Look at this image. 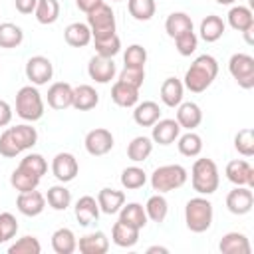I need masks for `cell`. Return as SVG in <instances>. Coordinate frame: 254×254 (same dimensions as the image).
<instances>
[{
  "label": "cell",
  "instance_id": "5",
  "mask_svg": "<svg viewBox=\"0 0 254 254\" xmlns=\"http://www.w3.org/2000/svg\"><path fill=\"white\" fill-rule=\"evenodd\" d=\"M187 179H189V173L183 165H163L153 171L151 187H153V190L165 194V192L181 189L187 183Z\"/></svg>",
  "mask_w": 254,
  "mask_h": 254
},
{
  "label": "cell",
  "instance_id": "7",
  "mask_svg": "<svg viewBox=\"0 0 254 254\" xmlns=\"http://www.w3.org/2000/svg\"><path fill=\"white\" fill-rule=\"evenodd\" d=\"M87 26L91 30V40L115 34V12L111 10L109 4H99L87 14Z\"/></svg>",
  "mask_w": 254,
  "mask_h": 254
},
{
  "label": "cell",
  "instance_id": "4",
  "mask_svg": "<svg viewBox=\"0 0 254 254\" xmlns=\"http://www.w3.org/2000/svg\"><path fill=\"white\" fill-rule=\"evenodd\" d=\"M16 115L24 121H38L44 115V99L36 85H24L16 93Z\"/></svg>",
  "mask_w": 254,
  "mask_h": 254
},
{
  "label": "cell",
  "instance_id": "28",
  "mask_svg": "<svg viewBox=\"0 0 254 254\" xmlns=\"http://www.w3.org/2000/svg\"><path fill=\"white\" fill-rule=\"evenodd\" d=\"M119 220L121 222H125V224H129V226H133V228H145V224H147V212H145V206L143 204H139V202H127V204H123L121 206V210H119Z\"/></svg>",
  "mask_w": 254,
  "mask_h": 254
},
{
  "label": "cell",
  "instance_id": "38",
  "mask_svg": "<svg viewBox=\"0 0 254 254\" xmlns=\"http://www.w3.org/2000/svg\"><path fill=\"white\" fill-rule=\"evenodd\" d=\"M145 212H147V218H151L153 222H157V224L165 222L167 212H169V202H167V198H165L161 192L149 196V200H147V204H145Z\"/></svg>",
  "mask_w": 254,
  "mask_h": 254
},
{
  "label": "cell",
  "instance_id": "58",
  "mask_svg": "<svg viewBox=\"0 0 254 254\" xmlns=\"http://www.w3.org/2000/svg\"><path fill=\"white\" fill-rule=\"evenodd\" d=\"M111 2H123V0H111Z\"/></svg>",
  "mask_w": 254,
  "mask_h": 254
},
{
  "label": "cell",
  "instance_id": "42",
  "mask_svg": "<svg viewBox=\"0 0 254 254\" xmlns=\"http://www.w3.org/2000/svg\"><path fill=\"white\" fill-rule=\"evenodd\" d=\"M93 46H95V54L101 58H115L121 52V40L117 34L93 38Z\"/></svg>",
  "mask_w": 254,
  "mask_h": 254
},
{
  "label": "cell",
  "instance_id": "18",
  "mask_svg": "<svg viewBox=\"0 0 254 254\" xmlns=\"http://www.w3.org/2000/svg\"><path fill=\"white\" fill-rule=\"evenodd\" d=\"M202 121V111L194 101H181L177 105V123L181 129L194 131Z\"/></svg>",
  "mask_w": 254,
  "mask_h": 254
},
{
  "label": "cell",
  "instance_id": "9",
  "mask_svg": "<svg viewBox=\"0 0 254 254\" xmlns=\"http://www.w3.org/2000/svg\"><path fill=\"white\" fill-rule=\"evenodd\" d=\"M26 77L30 79L32 85H46L52 75H54V65L52 62L46 58V56H32L28 62H26Z\"/></svg>",
  "mask_w": 254,
  "mask_h": 254
},
{
  "label": "cell",
  "instance_id": "24",
  "mask_svg": "<svg viewBox=\"0 0 254 254\" xmlns=\"http://www.w3.org/2000/svg\"><path fill=\"white\" fill-rule=\"evenodd\" d=\"M99 103V93L95 91V87L81 83L77 87H73V101L71 107L77 111H89Z\"/></svg>",
  "mask_w": 254,
  "mask_h": 254
},
{
  "label": "cell",
  "instance_id": "30",
  "mask_svg": "<svg viewBox=\"0 0 254 254\" xmlns=\"http://www.w3.org/2000/svg\"><path fill=\"white\" fill-rule=\"evenodd\" d=\"M226 18H228V26L236 32H246L254 28V14L248 6H232Z\"/></svg>",
  "mask_w": 254,
  "mask_h": 254
},
{
  "label": "cell",
  "instance_id": "3",
  "mask_svg": "<svg viewBox=\"0 0 254 254\" xmlns=\"http://www.w3.org/2000/svg\"><path fill=\"white\" fill-rule=\"evenodd\" d=\"M212 218H214V210L208 198L194 196L185 204V222L190 232H196V234L206 232L212 226Z\"/></svg>",
  "mask_w": 254,
  "mask_h": 254
},
{
  "label": "cell",
  "instance_id": "54",
  "mask_svg": "<svg viewBox=\"0 0 254 254\" xmlns=\"http://www.w3.org/2000/svg\"><path fill=\"white\" fill-rule=\"evenodd\" d=\"M99 4H103V0H75V6L81 10V12H85V14H89L93 8H97Z\"/></svg>",
  "mask_w": 254,
  "mask_h": 254
},
{
  "label": "cell",
  "instance_id": "48",
  "mask_svg": "<svg viewBox=\"0 0 254 254\" xmlns=\"http://www.w3.org/2000/svg\"><path fill=\"white\" fill-rule=\"evenodd\" d=\"M175 48H177V52L181 54V56H190V54H194L196 52V48H198V38H196V34L190 30V32H185V34H181V36H177L175 38Z\"/></svg>",
  "mask_w": 254,
  "mask_h": 254
},
{
  "label": "cell",
  "instance_id": "27",
  "mask_svg": "<svg viewBox=\"0 0 254 254\" xmlns=\"http://www.w3.org/2000/svg\"><path fill=\"white\" fill-rule=\"evenodd\" d=\"M64 40L71 46V48H85L91 42V30L87 24L83 22H71L65 30H64Z\"/></svg>",
  "mask_w": 254,
  "mask_h": 254
},
{
  "label": "cell",
  "instance_id": "41",
  "mask_svg": "<svg viewBox=\"0 0 254 254\" xmlns=\"http://www.w3.org/2000/svg\"><path fill=\"white\" fill-rule=\"evenodd\" d=\"M22 42H24V32L20 26L12 22L0 24V48L12 50V48H18Z\"/></svg>",
  "mask_w": 254,
  "mask_h": 254
},
{
  "label": "cell",
  "instance_id": "21",
  "mask_svg": "<svg viewBox=\"0 0 254 254\" xmlns=\"http://www.w3.org/2000/svg\"><path fill=\"white\" fill-rule=\"evenodd\" d=\"M97 204H99V210L105 212V214H117L121 210V206L125 204V192L123 190H117V189H101L97 192Z\"/></svg>",
  "mask_w": 254,
  "mask_h": 254
},
{
  "label": "cell",
  "instance_id": "16",
  "mask_svg": "<svg viewBox=\"0 0 254 254\" xmlns=\"http://www.w3.org/2000/svg\"><path fill=\"white\" fill-rule=\"evenodd\" d=\"M73 101V87L65 81H56L48 89V105L56 111H64L71 107Z\"/></svg>",
  "mask_w": 254,
  "mask_h": 254
},
{
  "label": "cell",
  "instance_id": "44",
  "mask_svg": "<svg viewBox=\"0 0 254 254\" xmlns=\"http://www.w3.org/2000/svg\"><path fill=\"white\" fill-rule=\"evenodd\" d=\"M234 149L242 157L254 155V129L252 127H244L234 135Z\"/></svg>",
  "mask_w": 254,
  "mask_h": 254
},
{
  "label": "cell",
  "instance_id": "50",
  "mask_svg": "<svg viewBox=\"0 0 254 254\" xmlns=\"http://www.w3.org/2000/svg\"><path fill=\"white\" fill-rule=\"evenodd\" d=\"M119 79L125 81L127 85H133L139 89L145 81V67H123L119 73Z\"/></svg>",
  "mask_w": 254,
  "mask_h": 254
},
{
  "label": "cell",
  "instance_id": "14",
  "mask_svg": "<svg viewBox=\"0 0 254 254\" xmlns=\"http://www.w3.org/2000/svg\"><path fill=\"white\" fill-rule=\"evenodd\" d=\"M179 135H181V125L177 123V119H159L157 123L151 125V141L163 147L175 143Z\"/></svg>",
  "mask_w": 254,
  "mask_h": 254
},
{
  "label": "cell",
  "instance_id": "2",
  "mask_svg": "<svg viewBox=\"0 0 254 254\" xmlns=\"http://www.w3.org/2000/svg\"><path fill=\"white\" fill-rule=\"evenodd\" d=\"M190 185L198 194L208 196V194L216 192V189L220 185V175H218L216 163L208 157L196 159L190 169Z\"/></svg>",
  "mask_w": 254,
  "mask_h": 254
},
{
  "label": "cell",
  "instance_id": "52",
  "mask_svg": "<svg viewBox=\"0 0 254 254\" xmlns=\"http://www.w3.org/2000/svg\"><path fill=\"white\" fill-rule=\"evenodd\" d=\"M36 4H38V0H14V6H16V10L20 12V14H34V10H36Z\"/></svg>",
  "mask_w": 254,
  "mask_h": 254
},
{
  "label": "cell",
  "instance_id": "32",
  "mask_svg": "<svg viewBox=\"0 0 254 254\" xmlns=\"http://www.w3.org/2000/svg\"><path fill=\"white\" fill-rule=\"evenodd\" d=\"M52 250L56 254H71L77 250V238L71 228H58L52 234Z\"/></svg>",
  "mask_w": 254,
  "mask_h": 254
},
{
  "label": "cell",
  "instance_id": "45",
  "mask_svg": "<svg viewBox=\"0 0 254 254\" xmlns=\"http://www.w3.org/2000/svg\"><path fill=\"white\" fill-rule=\"evenodd\" d=\"M42 252V244L36 236H22L18 238L14 244L8 246V254H40Z\"/></svg>",
  "mask_w": 254,
  "mask_h": 254
},
{
  "label": "cell",
  "instance_id": "56",
  "mask_svg": "<svg viewBox=\"0 0 254 254\" xmlns=\"http://www.w3.org/2000/svg\"><path fill=\"white\" fill-rule=\"evenodd\" d=\"M216 4H220V6H230V4H234L236 0H214Z\"/></svg>",
  "mask_w": 254,
  "mask_h": 254
},
{
  "label": "cell",
  "instance_id": "26",
  "mask_svg": "<svg viewBox=\"0 0 254 254\" xmlns=\"http://www.w3.org/2000/svg\"><path fill=\"white\" fill-rule=\"evenodd\" d=\"M161 119V107L155 101H143L133 107V121L141 127H151Z\"/></svg>",
  "mask_w": 254,
  "mask_h": 254
},
{
  "label": "cell",
  "instance_id": "31",
  "mask_svg": "<svg viewBox=\"0 0 254 254\" xmlns=\"http://www.w3.org/2000/svg\"><path fill=\"white\" fill-rule=\"evenodd\" d=\"M224 30H226V24H224V20H222L220 16H216V14H210V16H206V18H202L200 28H198L200 38H202L204 42H208V44L220 40L222 34H224Z\"/></svg>",
  "mask_w": 254,
  "mask_h": 254
},
{
  "label": "cell",
  "instance_id": "49",
  "mask_svg": "<svg viewBox=\"0 0 254 254\" xmlns=\"http://www.w3.org/2000/svg\"><path fill=\"white\" fill-rule=\"evenodd\" d=\"M18 232V220L12 212H0V234L4 238V242L12 240Z\"/></svg>",
  "mask_w": 254,
  "mask_h": 254
},
{
  "label": "cell",
  "instance_id": "40",
  "mask_svg": "<svg viewBox=\"0 0 254 254\" xmlns=\"http://www.w3.org/2000/svg\"><path fill=\"white\" fill-rule=\"evenodd\" d=\"M46 202L54 208V210H65L69 208L71 204V192L65 189V185H54L48 189V194H46Z\"/></svg>",
  "mask_w": 254,
  "mask_h": 254
},
{
  "label": "cell",
  "instance_id": "23",
  "mask_svg": "<svg viewBox=\"0 0 254 254\" xmlns=\"http://www.w3.org/2000/svg\"><path fill=\"white\" fill-rule=\"evenodd\" d=\"M77 248H79L81 254H105L109 250V238L101 230L89 232V234L79 238Z\"/></svg>",
  "mask_w": 254,
  "mask_h": 254
},
{
  "label": "cell",
  "instance_id": "17",
  "mask_svg": "<svg viewBox=\"0 0 254 254\" xmlns=\"http://www.w3.org/2000/svg\"><path fill=\"white\" fill-rule=\"evenodd\" d=\"M73 212H75V220L79 222V226H89V224L97 222V218H99L97 198H93L91 194L79 196L75 206H73Z\"/></svg>",
  "mask_w": 254,
  "mask_h": 254
},
{
  "label": "cell",
  "instance_id": "37",
  "mask_svg": "<svg viewBox=\"0 0 254 254\" xmlns=\"http://www.w3.org/2000/svg\"><path fill=\"white\" fill-rule=\"evenodd\" d=\"M177 147L183 157H198L202 151V137L194 131H187L185 135H179Z\"/></svg>",
  "mask_w": 254,
  "mask_h": 254
},
{
  "label": "cell",
  "instance_id": "19",
  "mask_svg": "<svg viewBox=\"0 0 254 254\" xmlns=\"http://www.w3.org/2000/svg\"><path fill=\"white\" fill-rule=\"evenodd\" d=\"M6 131H8L10 139L14 141V145L20 149V153L32 149V147L38 143V131H36V127H32L30 123H20V125L8 127Z\"/></svg>",
  "mask_w": 254,
  "mask_h": 254
},
{
  "label": "cell",
  "instance_id": "47",
  "mask_svg": "<svg viewBox=\"0 0 254 254\" xmlns=\"http://www.w3.org/2000/svg\"><path fill=\"white\" fill-rule=\"evenodd\" d=\"M18 167L26 169L28 173H32V175H36V177H40V179L48 173V163H46V159H44L40 153H28V155L20 161Z\"/></svg>",
  "mask_w": 254,
  "mask_h": 254
},
{
  "label": "cell",
  "instance_id": "1",
  "mask_svg": "<svg viewBox=\"0 0 254 254\" xmlns=\"http://www.w3.org/2000/svg\"><path fill=\"white\" fill-rule=\"evenodd\" d=\"M216 75H218V62H216V58H212L210 54H202L187 69L183 85L189 91H192V93H202L206 87L212 85Z\"/></svg>",
  "mask_w": 254,
  "mask_h": 254
},
{
  "label": "cell",
  "instance_id": "46",
  "mask_svg": "<svg viewBox=\"0 0 254 254\" xmlns=\"http://www.w3.org/2000/svg\"><path fill=\"white\" fill-rule=\"evenodd\" d=\"M123 64H125V67H145V64H147V50L141 44L127 46V50L123 54Z\"/></svg>",
  "mask_w": 254,
  "mask_h": 254
},
{
  "label": "cell",
  "instance_id": "12",
  "mask_svg": "<svg viewBox=\"0 0 254 254\" xmlns=\"http://www.w3.org/2000/svg\"><path fill=\"white\" fill-rule=\"evenodd\" d=\"M252 206H254V194H252V189L248 187H234L226 194V208L236 216L248 214Z\"/></svg>",
  "mask_w": 254,
  "mask_h": 254
},
{
  "label": "cell",
  "instance_id": "43",
  "mask_svg": "<svg viewBox=\"0 0 254 254\" xmlns=\"http://www.w3.org/2000/svg\"><path fill=\"white\" fill-rule=\"evenodd\" d=\"M127 10L129 14L139 20V22H147L155 16V0H127Z\"/></svg>",
  "mask_w": 254,
  "mask_h": 254
},
{
  "label": "cell",
  "instance_id": "53",
  "mask_svg": "<svg viewBox=\"0 0 254 254\" xmlns=\"http://www.w3.org/2000/svg\"><path fill=\"white\" fill-rule=\"evenodd\" d=\"M10 121H12V107L8 101L0 99V127L10 125Z\"/></svg>",
  "mask_w": 254,
  "mask_h": 254
},
{
  "label": "cell",
  "instance_id": "33",
  "mask_svg": "<svg viewBox=\"0 0 254 254\" xmlns=\"http://www.w3.org/2000/svg\"><path fill=\"white\" fill-rule=\"evenodd\" d=\"M192 30V18L187 12H171L165 20V32L175 40L177 36Z\"/></svg>",
  "mask_w": 254,
  "mask_h": 254
},
{
  "label": "cell",
  "instance_id": "29",
  "mask_svg": "<svg viewBox=\"0 0 254 254\" xmlns=\"http://www.w3.org/2000/svg\"><path fill=\"white\" fill-rule=\"evenodd\" d=\"M185 95V85L179 77H167L161 85V101L167 107H177L183 101Z\"/></svg>",
  "mask_w": 254,
  "mask_h": 254
},
{
  "label": "cell",
  "instance_id": "34",
  "mask_svg": "<svg viewBox=\"0 0 254 254\" xmlns=\"http://www.w3.org/2000/svg\"><path fill=\"white\" fill-rule=\"evenodd\" d=\"M151 153H153V141H151V137L139 135V137H133L131 143L127 145V157L133 163H143L145 159H149Z\"/></svg>",
  "mask_w": 254,
  "mask_h": 254
},
{
  "label": "cell",
  "instance_id": "11",
  "mask_svg": "<svg viewBox=\"0 0 254 254\" xmlns=\"http://www.w3.org/2000/svg\"><path fill=\"white\" fill-rule=\"evenodd\" d=\"M79 173V163L77 159L71 155V153H58L54 159H52V175L60 181V183H69L77 177Z\"/></svg>",
  "mask_w": 254,
  "mask_h": 254
},
{
  "label": "cell",
  "instance_id": "35",
  "mask_svg": "<svg viewBox=\"0 0 254 254\" xmlns=\"http://www.w3.org/2000/svg\"><path fill=\"white\" fill-rule=\"evenodd\" d=\"M40 181H42L40 177L28 173V171L22 169V167H16V169L12 171V175H10V185H12L18 192H28V190L38 189Z\"/></svg>",
  "mask_w": 254,
  "mask_h": 254
},
{
  "label": "cell",
  "instance_id": "39",
  "mask_svg": "<svg viewBox=\"0 0 254 254\" xmlns=\"http://www.w3.org/2000/svg\"><path fill=\"white\" fill-rule=\"evenodd\" d=\"M119 181H121V187H123V189H127V190H137V189L145 187V183H147V173H145L141 167L131 165V167H127V169L121 171Z\"/></svg>",
  "mask_w": 254,
  "mask_h": 254
},
{
  "label": "cell",
  "instance_id": "51",
  "mask_svg": "<svg viewBox=\"0 0 254 254\" xmlns=\"http://www.w3.org/2000/svg\"><path fill=\"white\" fill-rule=\"evenodd\" d=\"M0 155L6 157V159H14V157L20 155V149L14 145V141L10 139V135H8L6 129H4L2 135H0Z\"/></svg>",
  "mask_w": 254,
  "mask_h": 254
},
{
  "label": "cell",
  "instance_id": "13",
  "mask_svg": "<svg viewBox=\"0 0 254 254\" xmlns=\"http://www.w3.org/2000/svg\"><path fill=\"white\" fill-rule=\"evenodd\" d=\"M117 73L115 62L113 58H101V56H93L87 64V75L95 81V83H109Z\"/></svg>",
  "mask_w": 254,
  "mask_h": 254
},
{
  "label": "cell",
  "instance_id": "15",
  "mask_svg": "<svg viewBox=\"0 0 254 254\" xmlns=\"http://www.w3.org/2000/svg\"><path fill=\"white\" fill-rule=\"evenodd\" d=\"M16 208L24 216H38L46 208V196L38 189L28 190V192H20L16 198Z\"/></svg>",
  "mask_w": 254,
  "mask_h": 254
},
{
  "label": "cell",
  "instance_id": "6",
  "mask_svg": "<svg viewBox=\"0 0 254 254\" xmlns=\"http://www.w3.org/2000/svg\"><path fill=\"white\" fill-rule=\"evenodd\" d=\"M228 71L242 89L254 87V58L250 54H232L228 60Z\"/></svg>",
  "mask_w": 254,
  "mask_h": 254
},
{
  "label": "cell",
  "instance_id": "10",
  "mask_svg": "<svg viewBox=\"0 0 254 254\" xmlns=\"http://www.w3.org/2000/svg\"><path fill=\"white\" fill-rule=\"evenodd\" d=\"M226 179L234 187H248L254 189V167L246 159H234L224 169Z\"/></svg>",
  "mask_w": 254,
  "mask_h": 254
},
{
  "label": "cell",
  "instance_id": "55",
  "mask_svg": "<svg viewBox=\"0 0 254 254\" xmlns=\"http://www.w3.org/2000/svg\"><path fill=\"white\" fill-rule=\"evenodd\" d=\"M155 252H159V254H167L169 248H165V246H149V248H147V254H155Z\"/></svg>",
  "mask_w": 254,
  "mask_h": 254
},
{
  "label": "cell",
  "instance_id": "25",
  "mask_svg": "<svg viewBox=\"0 0 254 254\" xmlns=\"http://www.w3.org/2000/svg\"><path fill=\"white\" fill-rule=\"evenodd\" d=\"M111 240L119 248H133L139 242V228H133V226L117 220L111 228Z\"/></svg>",
  "mask_w": 254,
  "mask_h": 254
},
{
  "label": "cell",
  "instance_id": "57",
  "mask_svg": "<svg viewBox=\"0 0 254 254\" xmlns=\"http://www.w3.org/2000/svg\"><path fill=\"white\" fill-rule=\"evenodd\" d=\"M0 244H4V238H2V234H0Z\"/></svg>",
  "mask_w": 254,
  "mask_h": 254
},
{
  "label": "cell",
  "instance_id": "8",
  "mask_svg": "<svg viewBox=\"0 0 254 254\" xmlns=\"http://www.w3.org/2000/svg\"><path fill=\"white\" fill-rule=\"evenodd\" d=\"M83 145H85V151H87L91 157H103V155H107V153L113 149L115 139H113V135H111L109 129H105V127H95V129H91V131L85 135Z\"/></svg>",
  "mask_w": 254,
  "mask_h": 254
},
{
  "label": "cell",
  "instance_id": "20",
  "mask_svg": "<svg viewBox=\"0 0 254 254\" xmlns=\"http://www.w3.org/2000/svg\"><path fill=\"white\" fill-rule=\"evenodd\" d=\"M218 250L222 254H250L252 246L246 234L242 232H226L220 242H218Z\"/></svg>",
  "mask_w": 254,
  "mask_h": 254
},
{
  "label": "cell",
  "instance_id": "22",
  "mask_svg": "<svg viewBox=\"0 0 254 254\" xmlns=\"http://www.w3.org/2000/svg\"><path fill=\"white\" fill-rule=\"evenodd\" d=\"M111 99L119 107H135L139 103V89L117 79L111 87Z\"/></svg>",
  "mask_w": 254,
  "mask_h": 254
},
{
  "label": "cell",
  "instance_id": "36",
  "mask_svg": "<svg viewBox=\"0 0 254 254\" xmlns=\"http://www.w3.org/2000/svg\"><path fill=\"white\" fill-rule=\"evenodd\" d=\"M34 16L42 26H50V24L58 22V18H60V2L58 0H38Z\"/></svg>",
  "mask_w": 254,
  "mask_h": 254
}]
</instances>
